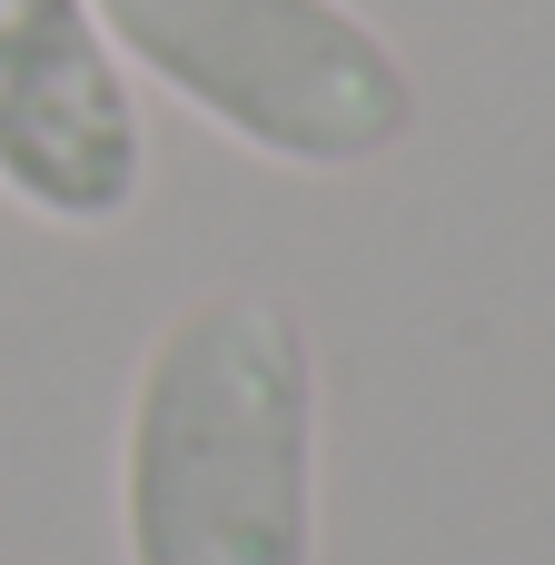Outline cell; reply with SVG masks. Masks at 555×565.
I'll return each mask as SVG.
<instances>
[{
    "mask_svg": "<svg viewBox=\"0 0 555 565\" xmlns=\"http://www.w3.org/2000/svg\"><path fill=\"white\" fill-rule=\"evenodd\" d=\"M149 189V119L89 0H0V199L40 228H119Z\"/></svg>",
    "mask_w": 555,
    "mask_h": 565,
    "instance_id": "3",
    "label": "cell"
},
{
    "mask_svg": "<svg viewBox=\"0 0 555 565\" xmlns=\"http://www.w3.org/2000/svg\"><path fill=\"white\" fill-rule=\"evenodd\" d=\"M129 565H318V348L278 288L189 298L119 417Z\"/></svg>",
    "mask_w": 555,
    "mask_h": 565,
    "instance_id": "1",
    "label": "cell"
},
{
    "mask_svg": "<svg viewBox=\"0 0 555 565\" xmlns=\"http://www.w3.org/2000/svg\"><path fill=\"white\" fill-rule=\"evenodd\" d=\"M109 50L278 169H377L417 139V79L348 0H89Z\"/></svg>",
    "mask_w": 555,
    "mask_h": 565,
    "instance_id": "2",
    "label": "cell"
}]
</instances>
